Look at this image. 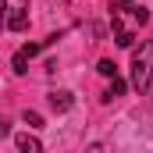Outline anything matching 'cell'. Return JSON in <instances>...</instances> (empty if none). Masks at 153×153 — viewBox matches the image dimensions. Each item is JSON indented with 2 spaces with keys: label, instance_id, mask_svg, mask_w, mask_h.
Listing matches in <instances>:
<instances>
[{
  "label": "cell",
  "instance_id": "cell-10",
  "mask_svg": "<svg viewBox=\"0 0 153 153\" xmlns=\"http://www.w3.org/2000/svg\"><path fill=\"white\" fill-rule=\"evenodd\" d=\"M0 29H7V4L0 0Z\"/></svg>",
  "mask_w": 153,
  "mask_h": 153
},
{
  "label": "cell",
  "instance_id": "cell-11",
  "mask_svg": "<svg viewBox=\"0 0 153 153\" xmlns=\"http://www.w3.org/2000/svg\"><path fill=\"white\" fill-rule=\"evenodd\" d=\"M7 132H11V125H7V117L0 114V139H4V135H7Z\"/></svg>",
  "mask_w": 153,
  "mask_h": 153
},
{
  "label": "cell",
  "instance_id": "cell-8",
  "mask_svg": "<svg viewBox=\"0 0 153 153\" xmlns=\"http://www.w3.org/2000/svg\"><path fill=\"white\" fill-rule=\"evenodd\" d=\"M96 71L111 78V75H117V64H114V61H100V64H96Z\"/></svg>",
  "mask_w": 153,
  "mask_h": 153
},
{
  "label": "cell",
  "instance_id": "cell-9",
  "mask_svg": "<svg viewBox=\"0 0 153 153\" xmlns=\"http://www.w3.org/2000/svg\"><path fill=\"white\" fill-rule=\"evenodd\" d=\"M25 125H29V128H39V125H43V117H39L36 111H25Z\"/></svg>",
  "mask_w": 153,
  "mask_h": 153
},
{
  "label": "cell",
  "instance_id": "cell-6",
  "mask_svg": "<svg viewBox=\"0 0 153 153\" xmlns=\"http://www.w3.org/2000/svg\"><path fill=\"white\" fill-rule=\"evenodd\" d=\"M121 93H125V78L111 75V85H107V93H103V103H111V100H117Z\"/></svg>",
  "mask_w": 153,
  "mask_h": 153
},
{
  "label": "cell",
  "instance_id": "cell-5",
  "mask_svg": "<svg viewBox=\"0 0 153 153\" xmlns=\"http://www.w3.org/2000/svg\"><path fill=\"white\" fill-rule=\"evenodd\" d=\"M14 143H18V150H22V153H39V150H43V143H39L36 135H29V132H22Z\"/></svg>",
  "mask_w": 153,
  "mask_h": 153
},
{
  "label": "cell",
  "instance_id": "cell-7",
  "mask_svg": "<svg viewBox=\"0 0 153 153\" xmlns=\"http://www.w3.org/2000/svg\"><path fill=\"white\" fill-rule=\"evenodd\" d=\"M50 107H53V111H68V107H71V93H68V89L50 93Z\"/></svg>",
  "mask_w": 153,
  "mask_h": 153
},
{
  "label": "cell",
  "instance_id": "cell-3",
  "mask_svg": "<svg viewBox=\"0 0 153 153\" xmlns=\"http://www.w3.org/2000/svg\"><path fill=\"white\" fill-rule=\"evenodd\" d=\"M53 39H57V36L43 39V43H29V46H22V50L14 53V61H11V68H14L18 75H25V71H29V61L36 57V53H39V50H43V46H46V43H53Z\"/></svg>",
  "mask_w": 153,
  "mask_h": 153
},
{
  "label": "cell",
  "instance_id": "cell-2",
  "mask_svg": "<svg viewBox=\"0 0 153 153\" xmlns=\"http://www.w3.org/2000/svg\"><path fill=\"white\" fill-rule=\"evenodd\" d=\"M153 85V43L146 39L143 46H132V89L146 93Z\"/></svg>",
  "mask_w": 153,
  "mask_h": 153
},
{
  "label": "cell",
  "instance_id": "cell-4",
  "mask_svg": "<svg viewBox=\"0 0 153 153\" xmlns=\"http://www.w3.org/2000/svg\"><path fill=\"white\" fill-rule=\"evenodd\" d=\"M25 25H29V7H11L7 29H11V32H25Z\"/></svg>",
  "mask_w": 153,
  "mask_h": 153
},
{
  "label": "cell",
  "instance_id": "cell-1",
  "mask_svg": "<svg viewBox=\"0 0 153 153\" xmlns=\"http://www.w3.org/2000/svg\"><path fill=\"white\" fill-rule=\"evenodd\" d=\"M150 22V11L146 7H139L135 0H117L114 7H111V25H114V43L117 46H125V50H132L135 46V36H139V29Z\"/></svg>",
  "mask_w": 153,
  "mask_h": 153
}]
</instances>
